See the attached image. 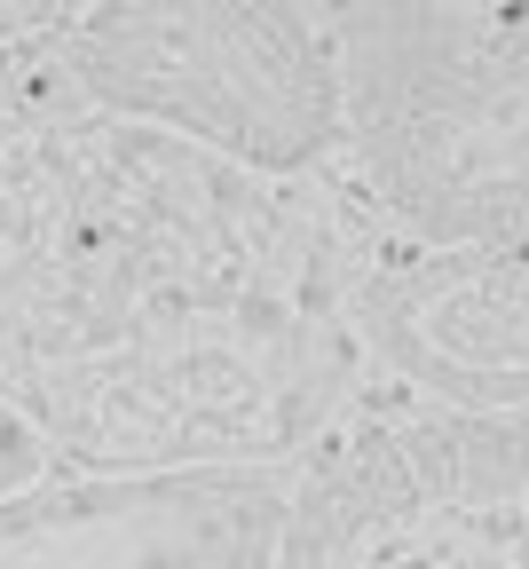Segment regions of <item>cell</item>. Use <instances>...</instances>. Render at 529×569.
Segmentation results:
<instances>
[{"label": "cell", "mask_w": 529, "mask_h": 569, "mask_svg": "<svg viewBox=\"0 0 529 569\" xmlns=\"http://www.w3.org/2000/svg\"><path fill=\"white\" fill-rule=\"evenodd\" d=\"M340 48V167L411 253L529 238V0H348L317 17Z\"/></svg>", "instance_id": "obj_1"}, {"label": "cell", "mask_w": 529, "mask_h": 569, "mask_svg": "<svg viewBox=\"0 0 529 569\" xmlns=\"http://www.w3.org/2000/svg\"><path fill=\"white\" fill-rule=\"evenodd\" d=\"M63 71L96 111L261 174L332 167L348 142L340 48L309 0H88L63 32Z\"/></svg>", "instance_id": "obj_2"}, {"label": "cell", "mask_w": 529, "mask_h": 569, "mask_svg": "<svg viewBox=\"0 0 529 569\" xmlns=\"http://www.w3.org/2000/svg\"><path fill=\"white\" fill-rule=\"evenodd\" d=\"M292 467H48L0 490V569H277Z\"/></svg>", "instance_id": "obj_3"}, {"label": "cell", "mask_w": 529, "mask_h": 569, "mask_svg": "<svg viewBox=\"0 0 529 569\" xmlns=\"http://www.w3.org/2000/svg\"><path fill=\"white\" fill-rule=\"evenodd\" d=\"M363 340L419 396L529 411V238L490 253H396L363 284Z\"/></svg>", "instance_id": "obj_4"}, {"label": "cell", "mask_w": 529, "mask_h": 569, "mask_svg": "<svg viewBox=\"0 0 529 569\" xmlns=\"http://www.w3.org/2000/svg\"><path fill=\"white\" fill-rule=\"evenodd\" d=\"M80 17V0H0V80L17 63H32L40 48H56Z\"/></svg>", "instance_id": "obj_5"}, {"label": "cell", "mask_w": 529, "mask_h": 569, "mask_svg": "<svg viewBox=\"0 0 529 569\" xmlns=\"http://www.w3.org/2000/svg\"><path fill=\"white\" fill-rule=\"evenodd\" d=\"M48 467H56V459H48V443L32 436V419L0 403V490H17V482H32V475H48Z\"/></svg>", "instance_id": "obj_6"}, {"label": "cell", "mask_w": 529, "mask_h": 569, "mask_svg": "<svg viewBox=\"0 0 529 569\" xmlns=\"http://www.w3.org/2000/svg\"><path fill=\"white\" fill-rule=\"evenodd\" d=\"M80 9H88V0H80Z\"/></svg>", "instance_id": "obj_7"}]
</instances>
